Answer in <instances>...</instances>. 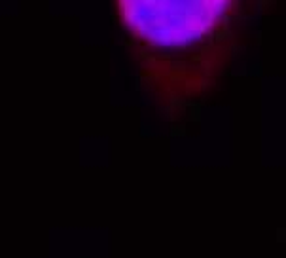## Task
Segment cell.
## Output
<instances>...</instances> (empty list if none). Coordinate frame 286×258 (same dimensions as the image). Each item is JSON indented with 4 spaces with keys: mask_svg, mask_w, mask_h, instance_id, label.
<instances>
[{
    "mask_svg": "<svg viewBox=\"0 0 286 258\" xmlns=\"http://www.w3.org/2000/svg\"><path fill=\"white\" fill-rule=\"evenodd\" d=\"M229 0H119L131 29L158 46H182L207 34Z\"/></svg>",
    "mask_w": 286,
    "mask_h": 258,
    "instance_id": "6da1fadb",
    "label": "cell"
}]
</instances>
